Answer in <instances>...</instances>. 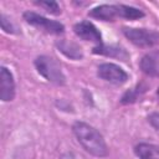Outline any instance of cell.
Instances as JSON below:
<instances>
[{"mask_svg": "<svg viewBox=\"0 0 159 159\" xmlns=\"http://www.w3.org/2000/svg\"><path fill=\"white\" fill-rule=\"evenodd\" d=\"M72 130L78 143L87 153L98 158H103L108 154V147L102 134L88 123L76 122L72 125Z\"/></svg>", "mask_w": 159, "mask_h": 159, "instance_id": "obj_1", "label": "cell"}, {"mask_svg": "<svg viewBox=\"0 0 159 159\" xmlns=\"http://www.w3.org/2000/svg\"><path fill=\"white\" fill-rule=\"evenodd\" d=\"M34 63H35L37 72L43 78H46L48 82L58 84V86H62L66 83V77L62 72V68L55 58L46 56V55H41L36 57Z\"/></svg>", "mask_w": 159, "mask_h": 159, "instance_id": "obj_2", "label": "cell"}, {"mask_svg": "<svg viewBox=\"0 0 159 159\" xmlns=\"http://www.w3.org/2000/svg\"><path fill=\"white\" fill-rule=\"evenodd\" d=\"M123 34L132 43L139 47H153L159 43V32L154 30L124 27Z\"/></svg>", "mask_w": 159, "mask_h": 159, "instance_id": "obj_3", "label": "cell"}, {"mask_svg": "<svg viewBox=\"0 0 159 159\" xmlns=\"http://www.w3.org/2000/svg\"><path fill=\"white\" fill-rule=\"evenodd\" d=\"M24 20L30 24L31 26L47 32V34H52V35H60L65 31V26L55 20H50L42 15H39L34 11H25L24 12Z\"/></svg>", "mask_w": 159, "mask_h": 159, "instance_id": "obj_4", "label": "cell"}, {"mask_svg": "<svg viewBox=\"0 0 159 159\" xmlns=\"http://www.w3.org/2000/svg\"><path fill=\"white\" fill-rule=\"evenodd\" d=\"M97 75L99 78H102L109 83L118 84V86L125 83L128 80V73L118 65H114L111 62L99 65L98 70H97Z\"/></svg>", "mask_w": 159, "mask_h": 159, "instance_id": "obj_5", "label": "cell"}, {"mask_svg": "<svg viewBox=\"0 0 159 159\" xmlns=\"http://www.w3.org/2000/svg\"><path fill=\"white\" fill-rule=\"evenodd\" d=\"M73 31L75 34L84 40V41H91V42H94L97 43L98 46L102 45V36H101V32L98 31V29L88 20H83V21H80L77 22L75 26H73Z\"/></svg>", "mask_w": 159, "mask_h": 159, "instance_id": "obj_6", "label": "cell"}, {"mask_svg": "<svg viewBox=\"0 0 159 159\" xmlns=\"http://www.w3.org/2000/svg\"><path fill=\"white\" fill-rule=\"evenodd\" d=\"M0 97L4 102L12 101L15 97V81L12 73L6 68L0 70Z\"/></svg>", "mask_w": 159, "mask_h": 159, "instance_id": "obj_7", "label": "cell"}, {"mask_svg": "<svg viewBox=\"0 0 159 159\" xmlns=\"http://www.w3.org/2000/svg\"><path fill=\"white\" fill-rule=\"evenodd\" d=\"M88 15L91 17L102 20V21H113L114 19L119 17V11H118V5H99L93 7Z\"/></svg>", "mask_w": 159, "mask_h": 159, "instance_id": "obj_8", "label": "cell"}, {"mask_svg": "<svg viewBox=\"0 0 159 159\" xmlns=\"http://www.w3.org/2000/svg\"><path fill=\"white\" fill-rule=\"evenodd\" d=\"M56 46L66 57L71 60H81L83 57L82 48L76 42L67 41V40H60L56 42Z\"/></svg>", "mask_w": 159, "mask_h": 159, "instance_id": "obj_9", "label": "cell"}, {"mask_svg": "<svg viewBox=\"0 0 159 159\" xmlns=\"http://www.w3.org/2000/svg\"><path fill=\"white\" fill-rule=\"evenodd\" d=\"M140 68L148 76H159V53L145 55L140 60Z\"/></svg>", "mask_w": 159, "mask_h": 159, "instance_id": "obj_10", "label": "cell"}, {"mask_svg": "<svg viewBox=\"0 0 159 159\" xmlns=\"http://www.w3.org/2000/svg\"><path fill=\"white\" fill-rule=\"evenodd\" d=\"M134 154L139 159H159V147L149 143H139L134 147Z\"/></svg>", "mask_w": 159, "mask_h": 159, "instance_id": "obj_11", "label": "cell"}, {"mask_svg": "<svg viewBox=\"0 0 159 159\" xmlns=\"http://www.w3.org/2000/svg\"><path fill=\"white\" fill-rule=\"evenodd\" d=\"M94 53H101V55H106V56H111V57H117L120 58L123 61H125V58H128V53L124 48L119 47V46H104V45H99L97 47L93 48Z\"/></svg>", "mask_w": 159, "mask_h": 159, "instance_id": "obj_12", "label": "cell"}, {"mask_svg": "<svg viewBox=\"0 0 159 159\" xmlns=\"http://www.w3.org/2000/svg\"><path fill=\"white\" fill-rule=\"evenodd\" d=\"M118 11H119V17L127 20H138L144 16V12L142 10L128 5H118Z\"/></svg>", "mask_w": 159, "mask_h": 159, "instance_id": "obj_13", "label": "cell"}, {"mask_svg": "<svg viewBox=\"0 0 159 159\" xmlns=\"http://www.w3.org/2000/svg\"><path fill=\"white\" fill-rule=\"evenodd\" d=\"M39 6H41V7H43L47 12H50V14H52V15H58V14H61V7H60V5L56 2V1H37L36 2Z\"/></svg>", "mask_w": 159, "mask_h": 159, "instance_id": "obj_14", "label": "cell"}, {"mask_svg": "<svg viewBox=\"0 0 159 159\" xmlns=\"http://www.w3.org/2000/svg\"><path fill=\"white\" fill-rule=\"evenodd\" d=\"M0 19H1V29H2L5 32H7V34H16V32H17V31H16V27L14 26V24H12L4 14H1Z\"/></svg>", "mask_w": 159, "mask_h": 159, "instance_id": "obj_15", "label": "cell"}, {"mask_svg": "<svg viewBox=\"0 0 159 159\" xmlns=\"http://www.w3.org/2000/svg\"><path fill=\"white\" fill-rule=\"evenodd\" d=\"M137 98H138V91L137 89H129L123 94L122 103H124V104L125 103H132V102L137 101Z\"/></svg>", "mask_w": 159, "mask_h": 159, "instance_id": "obj_16", "label": "cell"}, {"mask_svg": "<svg viewBox=\"0 0 159 159\" xmlns=\"http://www.w3.org/2000/svg\"><path fill=\"white\" fill-rule=\"evenodd\" d=\"M148 122L152 124V127H154L157 130H159V112H154V113L149 114Z\"/></svg>", "mask_w": 159, "mask_h": 159, "instance_id": "obj_17", "label": "cell"}, {"mask_svg": "<svg viewBox=\"0 0 159 159\" xmlns=\"http://www.w3.org/2000/svg\"><path fill=\"white\" fill-rule=\"evenodd\" d=\"M157 96L159 97V88H158V91H157Z\"/></svg>", "mask_w": 159, "mask_h": 159, "instance_id": "obj_18", "label": "cell"}]
</instances>
